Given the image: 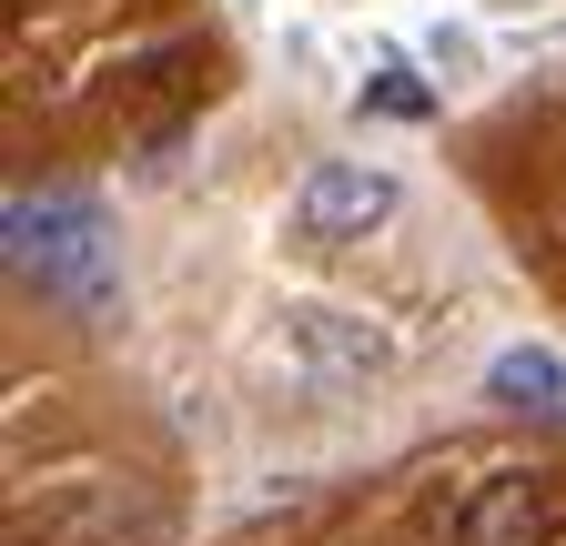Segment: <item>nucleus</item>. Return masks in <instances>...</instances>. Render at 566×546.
<instances>
[{
	"mask_svg": "<svg viewBox=\"0 0 566 546\" xmlns=\"http://www.w3.org/2000/svg\"><path fill=\"white\" fill-rule=\"evenodd\" d=\"M405 213V182L375 172V162H314L304 192H294V233L304 243H365Z\"/></svg>",
	"mask_w": 566,
	"mask_h": 546,
	"instance_id": "3",
	"label": "nucleus"
},
{
	"mask_svg": "<svg viewBox=\"0 0 566 546\" xmlns=\"http://www.w3.org/2000/svg\"><path fill=\"white\" fill-rule=\"evenodd\" d=\"M375 112H395V122H415V112H424V92H415V82H375Z\"/></svg>",
	"mask_w": 566,
	"mask_h": 546,
	"instance_id": "7",
	"label": "nucleus"
},
{
	"mask_svg": "<svg viewBox=\"0 0 566 546\" xmlns=\"http://www.w3.org/2000/svg\"><path fill=\"white\" fill-rule=\"evenodd\" d=\"M11 263L31 273L41 294H82V304H102V223H92V202H71V192H51V202H11Z\"/></svg>",
	"mask_w": 566,
	"mask_h": 546,
	"instance_id": "2",
	"label": "nucleus"
},
{
	"mask_svg": "<svg viewBox=\"0 0 566 546\" xmlns=\"http://www.w3.org/2000/svg\"><path fill=\"white\" fill-rule=\"evenodd\" d=\"M455 546H546V486L526 465H495L455 506Z\"/></svg>",
	"mask_w": 566,
	"mask_h": 546,
	"instance_id": "5",
	"label": "nucleus"
},
{
	"mask_svg": "<svg viewBox=\"0 0 566 546\" xmlns=\"http://www.w3.org/2000/svg\"><path fill=\"white\" fill-rule=\"evenodd\" d=\"M485 395H495V405H526V416H566V365H556L546 345H506V355H495V375H485Z\"/></svg>",
	"mask_w": 566,
	"mask_h": 546,
	"instance_id": "6",
	"label": "nucleus"
},
{
	"mask_svg": "<svg viewBox=\"0 0 566 546\" xmlns=\"http://www.w3.org/2000/svg\"><path fill=\"white\" fill-rule=\"evenodd\" d=\"M41 546H172V516L153 496H122V486H82L41 506Z\"/></svg>",
	"mask_w": 566,
	"mask_h": 546,
	"instance_id": "4",
	"label": "nucleus"
},
{
	"mask_svg": "<svg viewBox=\"0 0 566 546\" xmlns=\"http://www.w3.org/2000/svg\"><path fill=\"white\" fill-rule=\"evenodd\" d=\"M273 355H283V375H304L314 395H365L395 365V345H385L365 314H344V304H283Z\"/></svg>",
	"mask_w": 566,
	"mask_h": 546,
	"instance_id": "1",
	"label": "nucleus"
}]
</instances>
